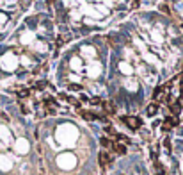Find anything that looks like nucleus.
Wrapping results in <instances>:
<instances>
[{
    "mask_svg": "<svg viewBox=\"0 0 183 175\" xmlns=\"http://www.w3.org/2000/svg\"><path fill=\"white\" fill-rule=\"evenodd\" d=\"M80 114H82L85 120H94V118H96V114H91V113H87V111H82V109H80Z\"/></svg>",
    "mask_w": 183,
    "mask_h": 175,
    "instance_id": "obj_6",
    "label": "nucleus"
},
{
    "mask_svg": "<svg viewBox=\"0 0 183 175\" xmlns=\"http://www.w3.org/2000/svg\"><path fill=\"white\" fill-rule=\"evenodd\" d=\"M176 125H178V118L176 116H167L166 122H164V131H169V129H173Z\"/></svg>",
    "mask_w": 183,
    "mask_h": 175,
    "instance_id": "obj_2",
    "label": "nucleus"
},
{
    "mask_svg": "<svg viewBox=\"0 0 183 175\" xmlns=\"http://www.w3.org/2000/svg\"><path fill=\"white\" fill-rule=\"evenodd\" d=\"M169 107H171V113H173V116H176V114H178V113L182 111V107H180V104H171Z\"/></svg>",
    "mask_w": 183,
    "mask_h": 175,
    "instance_id": "obj_5",
    "label": "nucleus"
},
{
    "mask_svg": "<svg viewBox=\"0 0 183 175\" xmlns=\"http://www.w3.org/2000/svg\"><path fill=\"white\" fill-rule=\"evenodd\" d=\"M105 111H107V113H110V114H114V113H116L114 104H105Z\"/></svg>",
    "mask_w": 183,
    "mask_h": 175,
    "instance_id": "obj_8",
    "label": "nucleus"
},
{
    "mask_svg": "<svg viewBox=\"0 0 183 175\" xmlns=\"http://www.w3.org/2000/svg\"><path fill=\"white\" fill-rule=\"evenodd\" d=\"M110 157H109V154L107 152H100V165H101V168H105V166H109L110 165Z\"/></svg>",
    "mask_w": 183,
    "mask_h": 175,
    "instance_id": "obj_3",
    "label": "nucleus"
},
{
    "mask_svg": "<svg viewBox=\"0 0 183 175\" xmlns=\"http://www.w3.org/2000/svg\"><path fill=\"white\" fill-rule=\"evenodd\" d=\"M158 111V104H151L149 107H148V114H155Z\"/></svg>",
    "mask_w": 183,
    "mask_h": 175,
    "instance_id": "obj_7",
    "label": "nucleus"
},
{
    "mask_svg": "<svg viewBox=\"0 0 183 175\" xmlns=\"http://www.w3.org/2000/svg\"><path fill=\"white\" fill-rule=\"evenodd\" d=\"M69 89H80V86H77V84H69Z\"/></svg>",
    "mask_w": 183,
    "mask_h": 175,
    "instance_id": "obj_11",
    "label": "nucleus"
},
{
    "mask_svg": "<svg viewBox=\"0 0 183 175\" xmlns=\"http://www.w3.org/2000/svg\"><path fill=\"white\" fill-rule=\"evenodd\" d=\"M110 148H114V152L116 154H119V156H123L125 152H126V147L123 145V143H112V147Z\"/></svg>",
    "mask_w": 183,
    "mask_h": 175,
    "instance_id": "obj_4",
    "label": "nucleus"
},
{
    "mask_svg": "<svg viewBox=\"0 0 183 175\" xmlns=\"http://www.w3.org/2000/svg\"><path fill=\"white\" fill-rule=\"evenodd\" d=\"M100 143H101V145H103L105 148H109V147H112V141H110V140H107V138H101V140H100Z\"/></svg>",
    "mask_w": 183,
    "mask_h": 175,
    "instance_id": "obj_9",
    "label": "nucleus"
},
{
    "mask_svg": "<svg viewBox=\"0 0 183 175\" xmlns=\"http://www.w3.org/2000/svg\"><path fill=\"white\" fill-rule=\"evenodd\" d=\"M123 123H126L132 131H137L141 127V120L135 118V116H123Z\"/></svg>",
    "mask_w": 183,
    "mask_h": 175,
    "instance_id": "obj_1",
    "label": "nucleus"
},
{
    "mask_svg": "<svg viewBox=\"0 0 183 175\" xmlns=\"http://www.w3.org/2000/svg\"><path fill=\"white\" fill-rule=\"evenodd\" d=\"M160 7H162V11H164V13H167V14H169V7H167V5H166V4H162V5H160Z\"/></svg>",
    "mask_w": 183,
    "mask_h": 175,
    "instance_id": "obj_10",
    "label": "nucleus"
}]
</instances>
